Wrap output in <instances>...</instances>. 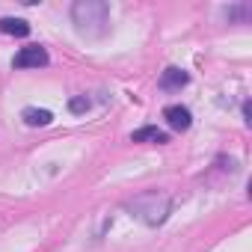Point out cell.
I'll return each instance as SVG.
<instances>
[{
    "label": "cell",
    "instance_id": "obj_4",
    "mask_svg": "<svg viewBox=\"0 0 252 252\" xmlns=\"http://www.w3.org/2000/svg\"><path fill=\"white\" fill-rule=\"evenodd\" d=\"M187 80H190V74L184 68H175V65L160 74V86L163 89H181V86H187Z\"/></svg>",
    "mask_w": 252,
    "mask_h": 252
},
{
    "label": "cell",
    "instance_id": "obj_8",
    "mask_svg": "<svg viewBox=\"0 0 252 252\" xmlns=\"http://www.w3.org/2000/svg\"><path fill=\"white\" fill-rule=\"evenodd\" d=\"M89 104H92V101H89V98H86V95H74V98H71V101H68V110H71V113H77V116H80V113H86V110H89Z\"/></svg>",
    "mask_w": 252,
    "mask_h": 252
},
{
    "label": "cell",
    "instance_id": "obj_1",
    "mask_svg": "<svg viewBox=\"0 0 252 252\" xmlns=\"http://www.w3.org/2000/svg\"><path fill=\"white\" fill-rule=\"evenodd\" d=\"M107 15H110L107 3H98V0H80V3L71 6V18L80 33H89V24H98V33H104Z\"/></svg>",
    "mask_w": 252,
    "mask_h": 252
},
{
    "label": "cell",
    "instance_id": "obj_3",
    "mask_svg": "<svg viewBox=\"0 0 252 252\" xmlns=\"http://www.w3.org/2000/svg\"><path fill=\"white\" fill-rule=\"evenodd\" d=\"M163 119L169 122V128H172V131H187V128H190V122H193L190 110L181 107V104H169V107L163 110Z\"/></svg>",
    "mask_w": 252,
    "mask_h": 252
},
{
    "label": "cell",
    "instance_id": "obj_6",
    "mask_svg": "<svg viewBox=\"0 0 252 252\" xmlns=\"http://www.w3.org/2000/svg\"><path fill=\"white\" fill-rule=\"evenodd\" d=\"M24 122L30 125V128H45V125H51V122H54V113H51V110L27 107V110H24Z\"/></svg>",
    "mask_w": 252,
    "mask_h": 252
},
{
    "label": "cell",
    "instance_id": "obj_7",
    "mask_svg": "<svg viewBox=\"0 0 252 252\" xmlns=\"http://www.w3.org/2000/svg\"><path fill=\"white\" fill-rule=\"evenodd\" d=\"M0 33L6 36H30V24L21 18H0Z\"/></svg>",
    "mask_w": 252,
    "mask_h": 252
},
{
    "label": "cell",
    "instance_id": "obj_5",
    "mask_svg": "<svg viewBox=\"0 0 252 252\" xmlns=\"http://www.w3.org/2000/svg\"><path fill=\"white\" fill-rule=\"evenodd\" d=\"M131 140H134V143H158V146H160V143H166L169 137H166L160 128L149 125V128H140V131H134V134H131Z\"/></svg>",
    "mask_w": 252,
    "mask_h": 252
},
{
    "label": "cell",
    "instance_id": "obj_2",
    "mask_svg": "<svg viewBox=\"0 0 252 252\" xmlns=\"http://www.w3.org/2000/svg\"><path fill=\"white\" fill-rule=\"evenodd\" d=\"M12 65L15 68H42V65H48V51L39 48V45H27L15 54Z\"/></svg>",
    "mask_w": 252,
    "mask_h": 252
}]
</instances>
